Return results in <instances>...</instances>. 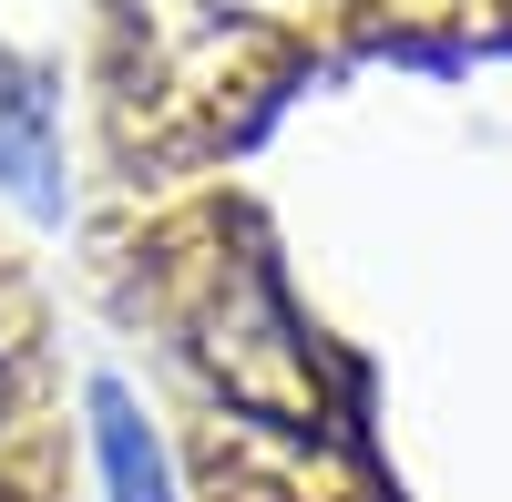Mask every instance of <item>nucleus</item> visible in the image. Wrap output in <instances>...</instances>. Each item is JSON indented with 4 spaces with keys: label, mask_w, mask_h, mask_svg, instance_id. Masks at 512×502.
I'll return each mask as SVG.
<instances>
[{
    "label": "nucleus",
    "mask_w": 512,
    "mask_h": 502,
    "mask_svg": "<svg viewBox=\"0 0 512 502\" xmlns=\"http://www.w3.org/2000/svg\"><path fill=\"white\" fill-rule=\"evenodd\" d=\"M82 410H93V451H103L113 502H175V482H164V441L144 431L134 390H123V380H93V390H82Z\"/></svg>",
    "instance_id": "nucleus-1"
}]
</instances>
